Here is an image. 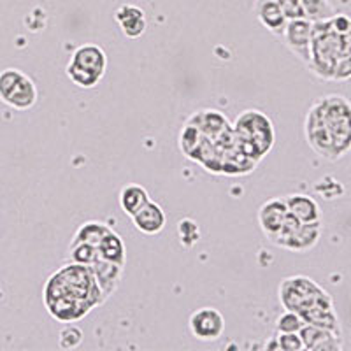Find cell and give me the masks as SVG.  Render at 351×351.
<instances>
[{
  "label": "cell",
  "instance_id": "6da1fadb",
  "mask_svg": "<svg viewBox=\"0 0 351 351\" xmlns=\"http://www.w3.org/2000/svg\"><path fill=\"white\" fill-rule=\"evenodd\" d=\"M46 311L62 324L83 319L93 307L104 304L90 265L71 262L49 276L43 288Z\"/></svg>",
  "mask_w": 351,
  "mask_h": 351
},
{
  "label": "cell",
  "instance_id": "7a4b0ae2",
  "mask_svg": "<svg viewBox=\"0 0 351 351\" xmlns=\"http://www.w3.org/2000/svg\"><path fill=\"white\" fill-rule=\"evenodd\" d=\"M307 144L328 162H337L351 148V106L344 95L332 93L311 104L304 123Z\"/></svg>",
  "mask_w": 351,
  "mask_h": 351
},
{
  "label": "cell",
  "instance_id": "3957f363",
  "mask_svg": "<svg viewBox=\"0 0 351 351\" xmlns=\"http://www.w3.org/2000/svg\"><path fill=\"white\" fill-rule=\"evenodd\" d=\"M351 32H339L330 18L313 21L307 67L316 77L344 83L351 77Z\"/></svg>",
  "mask_w": 351,
  "mask_h": 351
},
{
  "label": "cell",
  "instance_id": "277c9868",
  "mask_svg": "<svg viewBox=\"0 0 351 351\" xmlns=\"http://www.w3.org/2000/svg\"><path fill=\"white\" fill-rule=\"evenodd\" d=\"M236 143L241 152L250 160L258 164L274 146V125L271 118L256 109H247L237 116L236 123L232 125Z\"/></svg>",
  "mask_w": 351,
  "mask_h": 351
},
{
  "label": "cell",
  "instance_id": "5b68a950",
  "mask_svg": "<svg viewBox=\"0 0 351 351\" xmlns=\"http://www.w3.org/2000/svg\"><path fill=\"white\" fill-rule=\"evenodd\" d=\"M39 92L34 80L20 69L0 72V100L14 111H28L37 104Z\"/></svg>",
  "mask_w": 351,
  "mask_h": 351
},
{
  "label": "cell",
  "instance_id": "8992f818",
  "mask_svg": "<svg viewBox=\"0 0 351 351\" xmlns=\"http://www.w3.org/2000/svg\"><path fill=\"white\" fill-rule=\"evenodd\" d=\"M322 232H324L322 221L304 223V221H299L288 213L287 221L280 228V232L272 237L271 243L274 246L281 247V250H288V252L307 253L318 244Z\"/></svg>",
  "mask_w": 351,
  "mask_h": 351
},
{
  "label": "cell",
  "instance_id": "52a82bcc",
  "mask_svg": "<svg viewBox=\"0 0 351 351\" xmlns=\"http://www.w3.org/2000/svg\"><path fill=\"white\" fill-rule=\"evenodd\" d=\"M327 290L319 287L315 280L307 276H288L280 285V302L285 311H293L297 315L304 313L316 302Z\"/></svg>",
  "mask_w": 351,
  "mask_h": 351
},
{
  "label": "cell",
  "instance_id": "ba28073f",
  "mask_svg": "<svg viewBox=\"0 0 351 351\" xmlns=\"http://www.w3.org/2000/svg\"><path fill=\"white\" fill-rule=\"evenodd\" d=\"M188 327L199 341H216L225 332V318L216 307H200L192 313Z\"/></svg>",
  "mask_w": 351,
  "mask_h": 351
},
{
  "label": "cell",
  "instance_id": "9c48e42d",
  "mask_svg": "<svg viewBox=\"0 0 351 351\" xmlns=\"http://www.w3.org/2000/svg\"><path fill=\"white\" fill-rule=\"evenodd\" d=\"M300 318L304 319V324L315 325L319 328H327V330L334 332L337 335H343V327H341V319L335 311L334 299L330 293L319 297L313 306H309L304 313H300Z\"/></svg>",
  "mask_w": 351,
  "mask_h": 351
},
{
  "label": "cell",
  "instance_id": "30bf717a",
  "mask_svg": "<svg viewBox=\"0 0 351 351\" xmlns=\"http://www.w3.org/2000/svg\"><path fill=\"white\" fill-rule=\"evenodd\" d=\"M311 27L313 21L306 18H297V20H288L283 30L285 46L290 49L293 55L307 65L309 62V44H311Z\"/></svg>",
  "mask_w": 351,
  "mask_h": 351
},
{
  "label": "cell",
  "instance_id": "8fae6325",
  "mask_svg": "<svg viewBox=\"0 0 351 351\" xmlns=\"http://www.w3.org/2000/svg\"><path fill=\"white\" fill-rule=\"evenodd\" d=\"M304 350L311 351H343V335H337L327 328L304 324L299 330Z\"/></svg>",
  "mask_w": 351,
  "mask_h": 351
},
{
  "label": "cell",
  "instance_id": "7c38bea8",
  "mask_svg": "<svg viewBox=\"0 0 351 351\" xmlns=\"http://www.w3.org/2000/svg\"><path fill=\"white\" fill-rule=\"evenodd\" d=\"M288 218V209L285 204V197H276V199L263 202L258 209V223L262 232L269 241L280 232L283 223Z\"/></svg>",
  "mask_w": 351,
  "mask_h": 351
},
{
  "label": "cell",
  "instance_id": "4fadbf2b",
  "mask_svg": "<svg viewBox=\"0 0 351 351\" xmlns=\"http://www.w3.org/2000/svg\"><path fill=\"white\" fill-rule=\"evenodd\" d=\"M130 218L134 227L143 232V234H146V236H156V234L164 230L165 223H167V215L162 209V206L152 199Z\"/></svg>",
  "mask_w": 351,
  "mask_h": 351
},
{
  "label": "cell",
  "instance_id": "5bb4252c",
  "mask_svg": "<svg viewBox=\"0 0 351 351\" xmlns=\"http://www.w3.org/2000/svg\"><path fill=\"white\" fill-rule=\"evenodd\" d=\"M114 21L120 27L121 34L127 39H139L144 36L146 28H148V21H146V12L134 4H123L116 9Z\"/></svg>",
  "mask_w": 351,
  "mask_h": 351
},
{
  "label": "cell",
  "instance_id": "9a60e30c",
  "mask_svg": "<svg viewBox=\"0 0 351 351\" xmlns=\"http://www.w3.org/2000/svg\"><path fill=\"white\" fill-rule=\"evenodd\" d=\"M93 276H95V281L99 285L100 291L104 299L108 300L109 297L114 295V291L120 287V281L123 278L125 267L123 265H118V263L108 262L104 258H97L95 262L90 265Z\"/></svg>",
  "mask_w": 351,
  "mask_h": 351
},
{
  "label": "cell",
  "instance_id": "2e32d148",
  "mask_svg": "<svg viewBox=\"0 0 351 351\" xmlns=\"http://www.w3.org/2000/svg\"><path fill=\"white\" fill-rule=\"evenodd\" d=\"M188 123L193 125L204 137H209V139H218L223 132L232 128V125L227 120V116H223L219 111H215V109L197 111L188 120Z\"/></svg>",
  "mask_w": 351,
  "mask_h": 351
},
{
  "label": "cell",
  "instance_id": "e0dca14e",
  "mask_svg": "<svg viewBox=\"0 0 351 351\" xmlns=\"http://www.w3.org/2000/svg\"><path fill=\"white\" fill-rule=\"evenodd\" d=\"M253 12H255L256 20L267 28L269 32L274 34L276 37L283 36L285 25L288 20L276 0H255Z\"/></svg>",
  "mask_w": 351,
  "mask_h": 351
},
{
  "label": "cell",
  "instance_id": "ac0fdd59",
  "mask_svg": "<svg viewBox=\"0 0 351 351\" xmlns=\"http://www.w3.org/2000/svg\"><path fill=\"white\" fill-rule=\"evenodd\" d=\"M71 64L104 76L106 69H108V55L97 44H83V46L76 48V51L72 53Z\"/></svg>",
  "mask_w": 351,
  "mask_h": 351
},
{
  "label": "cell",
  "instance_id": "d6986e66",
  "mask_svg": "<svg viewBox=\"0 0 351 351\" xmlns=\"http://www.w3.org/2000/svg\"><path fill=\"white\" fill-rule=\"evenodd\" d=\"M285 204H287L288 213L299 221H304V223L322 221V211L313 197L304 195V193H291L285 197Z\"/></svg>",
  "mask_w": 351,
  "mask_h": 351
},
{
  "label": "cell",
  "instance_id": "ffe728a7",
  "mask_svg": "<svg viewBox=\"0 0 351 351\" xmlns=\"http://www.w3.org/2000/svg\"><path fill=\"white\" fill-rule=\"evenodd\" d=\"M97 252H99V258L118 263V265H123V267L127 263V250H125L123 239L112 228L106 234L104 239L100 241L99 246H97Z\"/></svg>",
  "mask_w": 351,
  "mask_h": 351
},
{
  "label": "cell",
  "instance_id": "44dd1931",
  "mask_svg": "<svg viewBox=\"0 0 351 351\" xmlns=\"http://www.w3.org/2000/svg\"><path fill=\"white\" fill-rule=\"evenodd\" d=\"M148 200H149L148 190H146L144 186H141V184L132 183L121 188L120 208L127 216L136 215V213L143 208L144 204L148 202Z\"/></svg>",
  "mask_w": 351,
  "mask_h": 351
},
{
  "label": "cell",
  "instance_id": "7402d4cb",
  "mask_svg": "<svg viewBox=\"0 0 351 351\" xmlns=\"http://www.w3.org/2000/svg\"><path fill=\"white\" fill-rule=\"evenodd\" d=\"M109 230H111V227L102 223V221H95V219L93 221H86V223H83L77 228L74 237H72V243H86L97 247Z\"/></svg>",
  "mask_w": 351,
  "mask_h": 351
},
{
  "label": "cell",
  "instance_id": "603a6c76",
  "mask_svg": "<svg viewBox=\"0 0 351 351\" xmlns=\"http://www.w3.org/2000/svg\"><path fill=\"white\" fill-rule=\"evenodd\" d=\"M302 11L304 18L309 21L327 20L332 14H335V9L328 0H295Z\"/></svg>",
  "mask_w": 351,
  "mask_h": 351
},
{
  "label": "cell",
  "instance_id": "cb8c5ba5",
  "mask_svg": "<svg viewBox=\"0 0 351 351\" xmlns=\"http://www.w3.org/2000/svg\"><path fill=\"white\" fill-rule=\"evenodd\" d=\"M65 74H67V77L72 81V83L80 88H95L97 84L100 83V80L104 77L93 71L77 67V65L71 64V62H69L67 67H65Z\"/></svg>",
  "mask_w": 351,
  "mask_h": 351
},
{
  "label": "cell",
  "instance_id": "d4e9b609",
  "mask_svg": "<svg viewBox=\"0 0 351 351\" xmlns=\"http://www.w3.org/2000/svg\"><path fill=\"white\" fill-rule=\"evenodd\" d=\"M69 258L71 262L83 263V265H92L97 258H99V252L97 247L86 243H71L69 247Z\"/></svg>",
  "mask_w": 351,
  "mask_h": 351
},
{
  "label": "cell",
  "instance_id": "484cf974",
  "mask_svg": "<svg viewBox=\"0 0 351 351\" xmlns=\"http://www.w3.org/2000/svg\"><path fill=\"white\" fill-rule=\"evenodd\" d=\"M302 327L304 319L293 311H285L276 319V332H299Z\"/></svg>",
  "mask_w": 351,
  "mask_h": 351
},
{
  "label": "cell",
  "instance_id": "4316f807",
  "mask_svg": "<svg viewBox=\"0 0 351 351\" xmlns=\"http://www.w3.org/2000/svg\"><path fill=\"white\" fill-rule=\"evenodd\" d=\"M81 341H83V332L76 325L67 324L60 330V346L64 350H72V348L80 346Z\"/></svg>",
  "mask_w": 351,
  "mask_h": 351
},
{
  "label": "cell",
  "instance_id": "83f0119b",
  "mask_svg": "<svg viewBox=\"0 0 351 351\" xmlns=\"http://www.w3.org/2000/svg\"><path fill=\"white\" fill-rule=\"evenodd\" d=\"M280 350L285 351H300L304 350V344L300 341L299 332H276Z\"/></svg>",
  "mask_w": 351,
  "mask_h": 351
},
{
  "label": "cell",
  "instance_id": "f1b7e54d",
  "mask_svg": "<svg viewBox=\"0 0 351 351\" xmlns=\"http://www.w3.org/2000/svg\"><path fill=\"white\" fill-rule=\"evenodd\" d=\"M278 5L281 8V11L285 12V16L287 20H297V18H304L302 11H300L299 4H297L295 0H276Z\"/></svg>",
  "mask_w": 351,
  "mask_h": 351
},
{
  "label": "cell",
  "instance_id": "f546056e",
  "mask_svg": "<svg viewBox=\"0 0 351 351\" xmlns=\"http://www.w3.org/2000/svg\"><path fill=\"white\" fill-rule=\"evenodd\" d=\"M265 348H267V350H280V344H278V337H276V334L272 335L267 343H265Z\"/></svg>",
  "mask_w": 351,
  "mask_h": 351
},
{
  "label": "cell",
  "instance_id": "4dcf8cb0",
  "mask_svg": "<svg viewBox=\"0 0 351 351\" xmlns=\"http://www.w3.org/2000/svg\"><path fill=\"white\" fill-rule=\"evenodd\" d=\"M2 299H4V290H2V287H0V302H2Z\"/></svg>",
  "mask_w": 351,
  "mask_h": 351
}]
</instances>
